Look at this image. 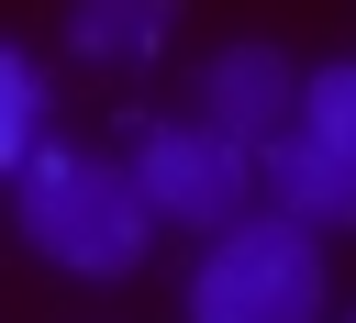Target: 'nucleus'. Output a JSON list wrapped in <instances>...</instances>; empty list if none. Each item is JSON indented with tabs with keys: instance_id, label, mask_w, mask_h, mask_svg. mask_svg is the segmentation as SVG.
<instances>
[{
	"instance_id": "f257e3e1",
	"label": "nucleus",
	"mask_w": 356,
	"mask_h": 323,
	"mask_svg": "<svg viewBox=\"0 0 356 323\" xmlns=\"http://www.w3.org/2000/svg\"><path fill=\"white\" fill-rule=\"evenodd\" d=\"M22 245L67 278H134L156 245V212L134 189V167L111 156H22V200H11Z\"/></svg>"
},
{
	"instance_id": "f03ea898",
	"label": "nucleus",
	"mask_w": 356,
	"mask_h": 323,
	"mask_svg": "<svg viewBox=\"0 0 356 323\" xmlns=\"http://www.w3.org/2000/svg\"><path fill=\"white\" fill-rule=\"evenodd\" d=\"M334 301L323 234L289 212H234L211 223V256L189 267V323H312Z\"/></svg>"
},
{
	"instance_id": "7ed1b4c3",
	"label": "nucleus",
	"mask_w": 356,
	"mask_h": 323,
	"mask_svg": "<svg viewBox=\"0 0 356 323\" xmlns=\"http://www.w3.org/2000/svg\"><path fill=\"white\" fill-rule=\"evenodd\" d=\"M134 189H145V212H156V223L211 234V223H234V212L256 200V145H234L211 111L156 123V134L134 145Z\"/></svg>"
},
{
	"instance_id": "20e7f679",
	"label": "nucleus",
	"mask_w": 356,
	"mask_h": 323,
	"mask_svg": "<svg viewBox=\"0 0 356 323\" xmlns=\"http://www.w3.org/2000/svg\"><path fill=\"white\" fill-rule=\"evenodd\" d=\"M256 178H267V200H278L289 223H312V234H345V223H356V156H334V145L300 134V123H278V134L256 145Z\"/></svg>"
},
{
	"instance_id": "39448f33",
	"label": "nucleus",
	"mask_w": 356,
	"mask_h": 323,
	"mask_svg": "<svg viewBox=\"0 0 356 323\" xmlns=\"http://www.w3.org/2000/svg\"><path fill=\"white\" fill-rule=\"evenodd\" d=\"M289 100H300V78H289L278 45H222V56L200 67V111H211L234 145H267V134L289 123Z\"/></svg>"
},
{
	"instance_id": "423d86ee",
	"label": "nucleus",
	"mask_w": 356,
	"mask_h": 323,
	"mask_svg": "<svg viewBox=\"0 0 356 323\" xmlns=\"http://www.w3.org/2000/svg\"><path fill=\"white\" fill-rule=\"evenodd\" d=\"M167 22H178V0H67V45L100 67H145L167 45Z\"/></svg>"
},
{
	"instance_id": "0eeeda50",
	"label": "nucleus",
	"mask_w": 356,
	"mask_h": 323,
	"mask_svg": "<svg viewBox=\"0 0 356 323\" xmlns=\"http://www.w3.org/2000/svg\"><path fill=\"white\" fill-rule=\"evenodd\" d=\"M289 123H300V134H323L334 156H356V56L312 67V78H300V100H289Z\"/></svg>"
},
{
	"instance_id": "6e6552de",
	"label": "nucleus",
	"mask_w": 356,
	"mask_h": 323,
	"mask_svg": "<svg viewBox=\"0 0 356 323\" xmlns=\"http://www.w3.org/2000/svg\"><path fill=\"white\" fill-rule=\"evenodd\" d=\"M33 123H44V78L22 67V45H0V167L33 156Z\"/></svg>"
}]
</instances>
